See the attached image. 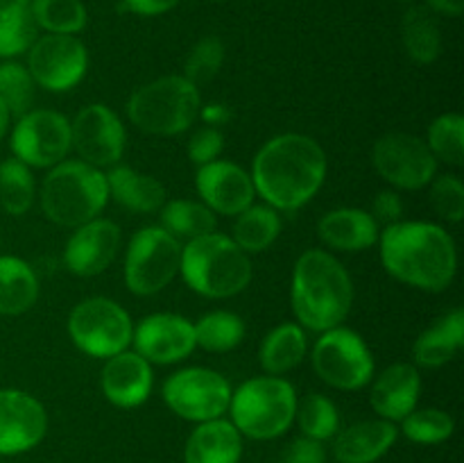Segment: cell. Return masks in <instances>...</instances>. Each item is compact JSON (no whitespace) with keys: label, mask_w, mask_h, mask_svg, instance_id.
Segmentation results:
<instances>
[{"label":"cell","mask_w":464,"mask_h":463,"mask_svg":"<svg viewBox=\"0 0 464 463\" xmlns=\"http://www.w3.org/2000/svg\"><path fill=\"white\" fill-rule=\"evenodd\" d=\"M195 186L202 202L213 213H222V216H238L249 204H254V198H256L252 175L243 166L227 159H216L199 166Z\"/></svg>","instance_id":"ac0fdd59"},{"label":"cell","mask_w":464,"mask_h":463,"mask_svg":"<svg viewBox=\"0 0 464 463\" xmlns=\"http://www.w3.org/2000/svg\"><path fill=\"white\" fill-rule=\"evenodd\" d=\"M181 241L168 234L161 225L136 232L125 254V284L134 295L148 298L166 289L181 263Z\"/></svg>","instance_id":"ba28073f"},{"label":"cell","mask_w":464,"mask_h":463,"mask_svg":"<svg viewBox=\"0 0 464 463\" xmlns=\"http://www.w3.org/2000/svg\"><path fill=\"white\" fill-rule=\"evenodd\" d=\"M324 448L320 440H313L308 436L293 440L288 448L284 449L281 463H324Z\"/></svg>","instance_id":"ee69618b"},{"label":"cell","mask_w":464,"mask_h":463,"mask_svg":"<svg viewBox=\"0 0 464 463\" xmlns=\"http://www.w3.org/2000/svg\"><path fill=\"white\" fill-rule=\"evenodd\" d=\"M381 241V261L397 281L429 293L449 289L458 272V250L442 225L399 221L388 225Z\"/></svg>","instance_id":"7a4b0ae2"},{"label":"cell","mask_w":464,"mask_h":463,"mask_svg":"<svg viewBox=\"0 0 464 463\" xmlns=\"http://www.w3.org/2000/svg\"><path fill=\"white\" fill-rule=\"evenodd\" d=\"M290 300L302 327L313 331L334 330L352 311V275L326 250H306L295 263Z\"/></svg>","instance_id":"3957f363"},{"label":"cell","mask_w":464,"mask_h":463,"mask_svg":"<svg viewBox=\"0 0 464 463\" xmlns=\"http://www.w3.org/2000/svg\"><path fill=\"white\" fill-rule=\"evenodd\" d=\"M421 375L412 363L385 368L372 384L370 402L383 420H403L420 402Z\"/></svg>","instance_id":"44dd1931"},{"label":"cell","mask_w":464,"mask_h":463,"mask_svg":"<svg viewBox=\"0 0 464 463\" xmlns=\"http://www.w3.org/2000/svg\"><path fill=\"white\" fill-rule=\"evenodd\" d=\"M403 434L411 440L421 445H435L442 440L451 438L456 422L442 409H412L406 418H403Z\"/></svg>","instance_id":"f35d334b"},{"label":"cell","mask_w":464,"mask_h":463,"mask_svg":"<svg viewBox=\"0 0 464 463\" xmlns=\"http://www.w3.org/2000/svg\"><path fill=\"white\" fill-rule=\"evenodd\" d=\"M179 272L195 293L227 300L243 293L252 281V259L231 236L211 232L181 248Z\"/></svg>","instance_id":"277c9868"},{"label":"cell","mask_w":464,"mask_h":463,"mask_svg":"<svg viewBox=\"0 0 464 463\" xmlns=\"http://www.w3.org/2000/svg\"><path fill=\"white\" fill-rule=\"evenodd\" d=\"M202 109L199 86L184 75H163L130 95L127 116L139 130L154 136H175L190 130Z\"/></svg>","instance_id":"8992f818"},{"label":"cell","mask_w":464,"mask_h":463,"mask_svg":"<svg viewBox=\"0 0 464 463\" xmlns=\"http://www.w3.org/2000/svg\"><path fill=\"white\" fill-rule=\"evenodd\" d=\"M34 80L23 64H0V100L12 116H23L30 112L34 103Z\"/></svg>","instance_id":"74e56055"},{"label":"cell","mask_w":464,"mask_h":463,"mask_svg":"<svg viewBox=\"0 0 464 463\" xmlns=\"http://www.w3.org/2000/svg\"><path fill=\"white\" fill-rule=\"evenodd\" d=\"M213 3H222V0H213Z\"/></svg>","instance_id":"681fc988"},{"label":"cell","mask_w":464,"mask_h":463,"mask_svg":"<svg viewBox=\"0 0 464 463\" xmlns=\"http://www.w3.org/2000/svg\"><path fill=\"white\" fill-rule=\"evenodd\" d=\"M430 207L442 221L460 222L464 216V184L458 175H435L430 182Z\"/></svg>","instance_id":"60d3db41"},{"label":"cell","mask_w":464,"mask_h":463,"mask_svg":"<svg viewBox=\"0 0 464 463\" xmlns=\"http://www.w3.org/2000/svg\"><path fill=\"white\" fill-rule=\"evenodd\" d=\"M322 243L340 252H362L379 241V222L370 212L356 207L331 209L317 222Z\"/></svg>","instance_id":"7402d4cb"},{"label":"cell","mask_w":464,"mask_h":463,"mask_svg":"<svg viewBox=\"0 0 464 463\" xmlns=\"http://www.w3.org/2000/svg\"><path fill=\"white\" fill-rule=\"evenodd\" d=\"M109 186V200L136 213H152L166 204V189L157 177L134 171L130 166H111L104 172Z\"/></svg>","instance_id":"d4e9b609"},{"label":"cell","mask_w":464,"mask_h":463,"mask_svg":"<svg viewBox=\"0 0 464 463\" xmlns=\"http://www.w3.org/2000/svg\"><path fill=\"white\" fill-rule=\"evenodd\" d=\"M297 402L295 386L284 377H252L231 395V422L247 438H276L293 425Z\"/></svg>","instance_id":"52a82bcc"},{"label":"cell","mask_w":464,"mask_h":463,"mask_svg":"<svg viewBox=\"0 0 464 463\" xmlns=\"http://www.w3.org/2000/svg\"><path fill=\"white\" fill-rule=\"evenodd\" d=\"M225 64V44L218 36H204L188 53L184 64V77L195 86L211 82Z\"/></svg>","instance_id":"ab89813d"},{"label":"cell","mask_w":464,"mask_h":463,"mask_svg":"<svg viewBox=\"0 0 464 463\" xmlns=\"http://www.w3.org/2000/svg\"><path fill=\"white\" fill-rule=\"evenodd\" d=\"M281 234V216L270 204H249L236 216L234 236L240 250L247 254H258L270 248Z\"/></svg>","instance_id":"f1b7e54d"},{"label":"cell","mask_w":464,"mask_h":463,"mask_svg":"<svg viewBox=\"0 0 464 463\" xmlns=\"http://www.w3.org/2000/svg\"><path fill=\"white\" fill-rule=\"evenodd\" d=\"M299 422V429L304 436L313 440H329L338 434L340 416L338 407L334 399L320 393H308L302 402H297V413H295Z\"/></svg>","instance_id":"d590c367"},{"label":"cell","mask_w":464,"mask_h":463,"mask_svg":"<svg viewBox=\"0 0 464 463\" xmlns=\"http://www.w3.org/2000/svg\"><path fill=\"white\" fill-rule=\"evenodd\" d=\"M36 186L32 168L12 157L0 163V207L12 216H23L34 202Z\"/></svg>","instance_id":"836d02e7"},{"label":"cell","mask_w":464,"mask_h":463,"mask_svg":"<svg viewBox=\"0 0 464 463\" xmlns=\"http://www.w3.org/2000/svg\"><path fill=\"white\" fill-rule=\"evenodd\" d=\"M131 345H134V352H139L145 361L157 363V366L184 361L198 348L193 322L179 313L168 311L143 318L139 327H134Z\"/></svg>","instance_id":"2e32d148"},{"label":"cell","mask_w":464,"mask_h":463,"mask_svg":"<svg viewBox=\"0 0 464 463\" xmlns=\"http://www.w3.org/2000/svg\"><path fill=\"white\" fill-rule=\"evenodd\" d=\"M426 7L430 12L444 14V16H460L464 9V0H426Z\"/></svg>","instance_id":"7dc6e473"},{"label":"cell","mask_w":464,"mask_h":463,"mask_svg":"<svg viewBox=\"0 0 464 463\" xmlns=\"http://www.w3.org/2000/svg\"><path fill=\"white\" fill-rule=\"evenodd\" d=\"M313 370L324 384L340 390H358L374 379V354L358 331L334 327L322 331L311 352Z\"/></svg>","instance_id":"9c48e42d"},{"label":"cell","mask_w":464,"mask_h":463,"mask_svg":"<svg viewBox=\"0 0 464 463\" xmlns=\"http://www.w3.org/2000/svg\"><path fill=\"white\" fill-rule=\"evenodd\" d=\"M48 431L45 407L25 390H0V454H21L36 448Z\"/></svg>","instance_id":"e0dca14e"},{"label":"cell","mask_w":464,"mask_h":463,"mask_svg":"<svg viewBox=\"0 0 464 463\" xmlns=\"http://www.w3.org/2000/svg\"><path fill=\"white\" fill-rule=\"evenodd\" d=\"M71 121L53 109H30L12 130V153L30 168H53L71 153Z\"/></svg>","instance_id":"4fadbf2b"},{"label":"cell","mask_w":464,"mask_h":463,"mask_svg":"<svg viewBox=\"0 0 464 463\" xmlns=\"http://www.w3.org/2000/svg\"><path fill=\"white\" fill-rule=\"evenodd\" d=\"M372 218L376 222H383L385 227L394 225L403 216V200L397 191H381L372 202Z\"/></svg>","instance_id":"7bdbcfd3"},{"label":"cell","mask_w":464,"mask_h":463,"mask_svg":"<svg viewBox=\"0 0 464 463\" xmlns=\"http://www.w3.org/2000/svg\"><path fill=\"white\" fill-rule=\"evenodd\" d=\"M222 150H225V134L220 132V127L202 125L190 134L188 139V159L198 166L204 163H211L216 159H220Z\"/></svg>","instance_id":"b9f144b4"},{"label":"cell","mask_w":464,"mask_h":463,"mask_svg":"<svg viewBox=\"0 0 464 463\" xmlns=\"http://www.w3.org/2000/svg\"><path fill=\"white\" fill-rule=\"evenodd\" d=\"M100 386H102L104 398L113 407H140L150 398V393H152V363L145 361L139 352L122 350V352L113 354V357H109L104 361L102 375H100Z\"/></svg>","instance_id":"ffe728a7"},{"label":"cell","mask_w":464,"mask_h":463,"mask_svg":"<svg viewBox=\"0 0 464 463\" xmlns=\"http://www.w3.org/2000/svg\"><path fill=\"white\" fill-rule=\"evenodd\" d=\"M36 27L50 34H72L84 30L86 7L82 0H32Z\"/></svg>","instance_id":"e575fe53"},{"label":"cell","mask_w":464,"mask_h":463,"mask_svg":"<svg viewBox=\"0 0 464 463\" xmlns=\"http://www.w3.org/2000/svg\"><path fill=\"white\" fill-rule=\"evenodd\" d=\"M68 334L84 354L109 359L130 348L134 322L121 304L95 295L75 304L68 316Z\"/></svg>","instance_id":"30bf717a"},{"label":"cell","mask_w":464,"mask_h":463,"mask_svg":"<svg viewBox=\"0 0 464 463\" xmlns=\"http://www.w3.org/2000/svg\"><path fill=\"white\" fill-rule=\"evenodd\" d=\"M32 0H0V57H16L36 41Z\"/></svg>","instance_id":"4dcf8cb0"},{"label":"cell","mask_w":464,"mask_h":463,"mask_svg":"<svg viewBox=\"0 0 464 463\" xmlns=\"http://www.w3.org/2000/svg\"><path fill=\"white\" fill-rule=\"evenodd\" d=\"M71 143L80 162L95 168H111L125 154V125L107 104H89L71 121Z\"/></svg>","instance_id":"9a60e30c"},{"label":"cell","mask_w":464,"mask_h":463,"mask_svg":"<svg viewBox=\"0 0 464 463\" xmlns=\"http://www.w3.org/2000/svg\"><path fill=\"white\" fill-rule=\"evenodd\" d=\"M163 399L184 420L207 422L222 418L229 411L231 389L229 379L211 368H184L163 381Z\"/></svg>","instance_id":"8fae6325"},{"label":"cell","mask_w":464,"mask_h":463,"mask_svg":"<svg viewBox=\"0 0 464 463\" xmlns=\"http://www.w3.org/2000/svg\"><path fill=\"white\" fill-rule=\"evenodd\" d=\"M243 454V434L225 418L199 422L188 436L186 463H238Z\"/></svg>","instance_id":"cb8c5ba5"},{"label":"cell","mask_w":464,"mask_h":463,"mask_svg":"<svg viewBox=\"0 0 464 463\" xmlns=\"http://www.w3.org/2000/svg\"><path fill=\"white\" fill-rule=\"evenodd\" d=\"M372 163L388 184L401 191H420L438 175V159L424 139L406 132H390L372 148Z\"/></svg>","instance_id":"7c38bea8"},{"label":"cell","mask_w":464,"mask_h":463,"mask_svg":"<svg viewBox=\"0 0 464 463\" xmlns=\"http://www.w3.org/2000/svg\"><path fill=\"white\" fill-rule=\"evenodd\" d=\"M121 250V227L109 218H93L75 227L63 250V263L77 277H95L107 271Z\"/></svg>","instance_id":"d6986e66"},{"label":"cell","mask_w":464,"mask_h":463,"mask_svg":"<svg viewBox=\"0 0 464 463\" xmlns=\"http://www.w3.org/2000/svg\"><path fill=\"white\" fill-rule=\"evenodd\" d=\"M464 348V311L462 309H453V311L444 313L433 327L421 331L420 339L415 340V354L417 366L421 368H440L447 366L451 359Z\"/></svg>","instance_id":"484cf974"},{"label":"cell","mask_w":464,"mask_h":463,"mask_svg":"<svg viewBox=\"0 0 464 463\" xmlns=\"http://www.w3.org/2000/svg\"><path fill=\"white\" fill-rule=\"evenodd\" d=\"M308 350L306 331L297 322H281L263 339L258 361L267 375L281 377L304 361Z\"/></svg>","instance_id":"4316f807"},{"label":"cell","mask_w":464,"mask_h":463,"mask_svg":"<svg viewBox=\"0 0 464 463\" xmlns=\"http://www.w3.org/2000/svg\"><path fill=\"white\" fill-rule=\"evenodd\" d=\"M39 298V277L21 257H0V316H21Z\"/></svg>","instance_id":"83f0119b"},{"label":"cell","mask_w":464,"mask_h":463,"mask_svg":"<svg viewBox=\"0 0 464 463\" xmlns=\"http://www.w3.org/2000/svg\"><path fill=\"white\" fill-rule=\"evenodd\" d=\"M397 427L390 420H362L340 431L334 454L340 463H374L397 440Z\"/></svg>","instance_id":"603a6c76"},{"label":"cell","mask_w":464,"mask_h":463,"mask_svg":"<svg viewBox=\"0 0 464 463\" xmlns=\"http://www.w3.org/2000/svg\"><path fill=\"white\" fill-rule=\"evenodd\" d=\"M193 327L195 343L207 350V352L218 354L231 352L234 348H238L245 339V331H247L243 318L234 311H225V309L207 313L198 322H193Z\"/></svg>","instance_id":"d6a6232c"},{"label":"cell","mask_w":464,"mask_h":463,"mask_svg":"<svg viewBox=\"0 0 464 463\" xmlns=\"http://www.w3.org/2000/svg\"><path fill=\"white\" fill-rule=\"evenodd\" d=\"M403 45L417 64H433L442 53V32L429 7H411L401 23Z\"/></svg>","instance_id":"f546056e"},{"label":"cell","mask_w":464,"mask_h":463,"mask_svg":"<svg viewBox=\"0 0 464 463\" xmlns=\"http://www.w3.org/2000/svg\"><path fill=\"white\" fill-rule=\"evenodd\" d=\"M426 145L438 162L460 166L464 159V118L460 113H442L435 118Z\"/></svg>","instance_id":"8d00e7d4"},{"label":"cell","mask_w":464,"mask_h":463,"mask_svg":"<svg viewBox=\"0 0 464 463\" xmlns=\"http://www.w3.org/2000/svg\"><path fill=\"white\" fill-rule=\"evenodd\" d=\"M9 121H12V113H9V109L5 107V103L0 100V141H3V136L7 134Z\"/></svg>","instance_id":"c3c4849f"},{"label":"cell","mask_w":464,"mask_h":463,"mask_svg":"<svg viewBox=\"0 0 464 463\" xmlns=\"http://www.w3.org/2000/svg\"><path fill=\"white\" fill-rule=\"evenodd\" d=\"M177 5H179V0H122V9L140 14V16H159V14L170 12Z\"/></svg>","instance_id":"f6af8a7d"},{"label":"cell","mask_w":464,"mask_h":463,"mask_svg":"<svg viewBox=\"0 0 464 463\" xmlns=\"http://www.w3.org/2000/svg\"><path fill=\"white\" fill-rule=\"evenodd\" d=\"M89 68L86 45L72 34H45L30 45L27 71L36 86L45 91L72 89L82 82Z\"/></svg>","instance_id":"5bb4252c"},{"label":"cell","mask_w":464,"mask_h":463,"mask_svg":"<svg viewBox=\"0 0 464 463\" xmlns=\"http://www.w3.org/2000/svg\"><path fill=\"white\" fill-rule=\"evenodd\" d=\"M39 200L48 221L75 230L98 218L107 207V175L80 159H63L44 177Z\"/></svg>","instance_id":"5b68a950"},{"label":"cell","mask_w":464,"mask_h":463,"mask_svg":"<svg viewBox=\"0 0 464 463\" xmlns=\"http://www.w3.org/2000/svg\"><path fill=\"white\" fill-rule=\"evenodd\" d=\"M399 3H408V0H399Z\"/></svg>","instance_id":"f907efd6"},{"label":"cell","mask_w":464,"mask_h":463,"mask_svg":"<svg viewBox=\"0 0 464 463\" xmlns=\"http://www.w3.org/2000/svg\"><path fill=\"white\" fill-rule=\"evenodd\" d=\"M161 227L177 241H193L216 232V213L195 200H170L161 209Z\"/></svg>","instance_id":"1f68e13d"},{"label":"cell","mask_w":464,"mask_h":463,"mask_svg":"<svg viewBox=\"0 0 464 463\" xmlns=\"http://www.w3.org/2000/svg\"><path fill=\"white\" fill-rule=\"evenodd\" d=\"M199 116H202V121L207 123V125L220 127V125H225V123H229L231 109L222 103H211V104H207L204 109H199Z\"/></svg>","instance_id":"bcb514c9"},{"label":"cell","mask_w":464,"mask_h":463,"mask_svg":"<svg viewBox=\"0 0 464 463\" xmlns=\"http://www.w3.org/2000/svg\"><path fill=\"white\" fill-rule=\"evenodd\" d=\"M326 153L313 136L285 132L267 141L252 163L256 195L276 212L311 202L326 180Z\"/></svg>","instance_id":"6da1fadb"}]
</instances>
